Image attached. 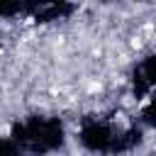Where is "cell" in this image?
Here are the masks:
<instances>
[{"mask_svg":"<svg viewBox=\"0 0 156 156\" xmlns=\"http://www.w3.org/2000/svg\"><path fill=\"white\" fill-rule=\"evenodd\" d=\"M12 141L24 154H49L63 144V127L54 117H32L17 124Z\"/></svg>","mask_w":156,"mask_h":156,"instance_id":"6da1fadb","label":"cell"},{"mask_svg":"<svg viewBox=\"0 0 156 156\" xmlns=\"http://www.w3.org/2000/svg\"><path fill=\"white\" fill-rule=\"evenodd\" d=\"M80 141L90 151L122 154L139 144V129H115L107 122H88L80 129Z\"/></svg>","mask_w":156,"mask_h":156,"instance_id":"7a4b0ae2","label":"cell"},{"mask_svg":"<svg viewBox=\"0 0 156 156\" xmlns=\"http://www.w3.org/2000/svg\"><path fill=\"white\" fill-rule=\"evenodd\" d=\"M134 76H139V78H134V93H136V95H144V93L151 88V56L144 58V61L136 66V73H134Z\"/></svg>","mask_w":156,"mask_h":156,"instance_id":"3957f363","label":"cell"},{"mask_svg":"<svg viewBox=\"0 0 156 156\" xmlns=\"http://www.w3.org/2000/svg\"><path fill=\"white\" fill-rule=\"evenodd\" d=\"M0 156H27L12 139H0Z\"/></svg>","mask_w":156,"mask_h":156,"instance_id":"277c9868","label":"cell"}]
</instances>
